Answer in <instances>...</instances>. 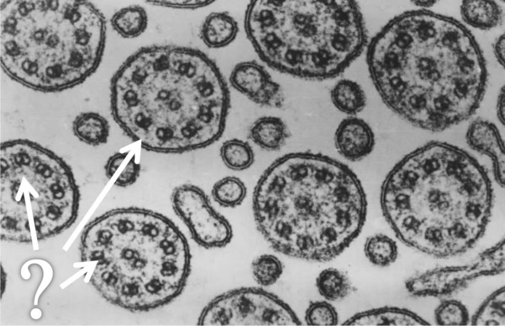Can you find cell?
<instances>
[{
	"label": "cell",
	"instance_id": "cell-1",
	"mask_svg": "<svg viewBox=\"0 0 505 326\" xmlns=\"http://www.w3.org/2000/svg\"><path fill=\"white\" fill-rule=\"evenodd\" d=\"M366 63L384 104L421 129L441 132L471 117L485 93V59L457 19L427 9L391 19L367 44Z\"/></svg>",
	"mask_w": 505,
	"mask_h": 326
},
{
	"label": "cell",
	"instance_id": "cell-2",
	"mask_svg": "<svg viewBox=\"0 0 505 326\" xmlns=\"http://www.w3.org/2000/svg\"><path fill=\"white\" fill-rule=\"evenodd\" d=\"M112 117L148 151L180 154L217 141L231 98L216 62L201 50L176 44L143 46L129 56L110 85Z\"/></svg>",
	"mask_w": 505,
	"mask_h": 326
},
{
	"label": "cell",
	"instance_id": "cell-3",
	"mask_svg": "<svg viewBox=\"0 0 505 326\" xmlns=\"http://www.w3.org/2000/svg\"><path fill=\"white\" fill-rule=\"evenodd\" d=\"M256 227L275 252L326 262L342 254L365 223L362 183L344 163L320 153L290 152L276 159L253 189Z\"/></svg>",
	"mask_w": 505,
	"mask_h": 326
},
{
	"label": "cell",
	"instance_id": "cell-4",
	"mask_svg": "<svg viewBox=\"0 0 505 326\" xmlns=\"http://www.w3.org/2000/svg\"><path fill=\"white\" fill-rule=\"evenodd\" d=\"M492 181L468 152L433 141L405 155L380 190L383 215L406 245L438 258L461 255L482 237L492 215Z\"/></svg>",
	"mask_w": 505,
	"mask_h": 326
},
{
	"label": "cell",
	"instance_id": "cell-5",
	"mask_svg": "<svg viewBox=\"0 0 505 326\" xmlns=\"http://www.w3.org/2000/svg\"><path fill=\"white\" fill-rule=\"evenodd\" d=\"M81 261H97L90 281L108 301L129 310L163 305L182 290L190 254L167 217L145 208L108 211L85 226Z\"/></svg>",
	"mask_w": 505,
	"mask_h": 326
},
{
	"label": "cell",
	"instance_id": "cell-6",
	"mask_svg": "<svg viewBox=\"0 0 505 326\" xmlns=\"http://www.w3.org/2000/svg\"><path fill=\"white\" fill-rule=\"evenodd\" d=\"M104 16L84 0H7L1 5V62L15 81L42 92L64 90L99 66Z\"/></svg>",
	"mask_w": 505,
	"mask_h": 326
},
{
	"label": "cell",
	"instance_id": "cell-7",
	"mask_svg": "<svg viewBox=\"0 0 505 326\" xmlns=\"http://www.w3.org/2000/svg\"><path fill=\"white\" fill-rule=\"evenodd\" d=\"M246 36L271 69L296 78L323 81L341 74L368 43L356 0H251Z\"/></svg>",
	"mask_w": 505,
	"mask_h": 326
},
{
	"label": "cell",
	"instance_id": "cell-8",
	"mask_svg": "<svg viewBox=\"0 0 505 326\" xmlns=\"http://www.w3.org/2000/svg\"><path fill=\"white\" fill-rule=\"evenodd\" d=\"M0 237L32 244L69 228L80 193L70 166L53 151L28 139L0 145Z\"/></svg>",
	"mask_w": 505,
	"mask_h": 326
},
{
	"label": "cell",
	"instance_id": "cell-9",
	"mask_svg": "<svg viewBox=\"0 0 505 326\" xmlns=\"http://www.w3.org/2000/svg\"><path fill=\"white\" fill-rule=\"evenodd\" d=\"M292 308L262 288L242 287L214 297L204 308L200 326H301Z\"/></svg>",
	"mask_w": 505,
	"mask_h": 326
},
{
	"label": "cell",
	"instance_id": "cell-10",
	"mask_svg": "<svg viewBox=\"0 0 505 326\" xmlns=\"http://www.w3.org/2000/svg\"><path fill=\"white\" fill-rule=\"evenodd\" d=\"M505 239L479 253L464 264L439 266L418 272L405 282L408 292L416 297L450 298L482 277L505 270Z\"/></svg>",
	"mask_w": 505,
	"mask_h": 326
},
{
	"label": "cell",
	"instance_id": "cell-11",
	"mask_svg": "<svg viewBox=\"0 0 505 326\" xmlns=\"http://www.w3.org/2000/svg\"><path fill=\"white\" fill-rule=\"evenodd\" d=\"M171 201L175 212L199 245L207 249H220L230 243L233 236L231 225L213 207L208 195L199 186L191 183L176 186Z\"/></svg>",
	"mask_w": 505,
	"mask_h": 326
},
{
	"label": "cell",
	"instance_id": "cell-12",
	"mask_svg": "<svg viewBox=\"0 0 505 326\" xmlns=\"http://www.w3.org/2000/svg\"><path fill=\"white\" fill-rule=\"evenodd\" d=\"M229 82L236 91L257 105L280 109L284 105V94L280 85L255 61L237 64L230 74Z\"/></svg>",
	"mask_w": 505,
	"mask_h": 326
},
{
	"label": "cell",
	"instance_id": "cell-13",
	"mask_svg": "<svg viewBox=\"0 0 505 326\" xmlns=\"http://www.w3.org/2000/svg\"><path fill=\"white\" fill-rule=\"evenodd\" d=\"M334 143L338 152L351 162L361 161L373 150L375 137L370 126L356 116L344 118L334 134Z\"/></svg>",
	"mask_w": 505,
	"mask_h": 326
},
{
	"label": "cell",
	"instance_id": "cell-14",
	"mask_svg": "<svg viewBox=\"0 0 505 326\" xmlns=\"http://www.w3.org/2000/svg\"><path fill=\"white\" fill-rule=\"evenodd\" d=\"M466 140L474 150L487 156L491 160L495 180L505 185V143L497 127L488 120L477 118L469 125Z\"/></svg>",
	"mask_w": 505,
	"mask_h": 326
},
{
	"label": "cell",
	"instance_id": "cell-15",
	"mask_svg": "<svg viewBox=\"0 0 505 326\" xmlns=\"http://www.w3.org/2000/svg\"><path fill=\"white\" fill-rule=\"evenodd\" d=\"M342 326H430L414 312L404 308L385 306L356 313Z\"/></svg>",
	"mask_w": 505,
	"mask_h": 326
},
{
	"label": "cell",
	"instance_id": "cell-16",
	"mask_svg": "<svg viewBox=\"0 0 505 326\" xmlns=\"http://www.w3.org/2000/svg\"><path fill=\"white\" fill-rule=\"evenodd\" d=\"M238 31L237 22L228 12H213L204 20L200 29V37L208 47L219 49L232 43Z\"/></svg>",
	"mask_w": 505,
	"mask_h": 326
},
{
	"label": "cell",
	"instance_id": "cell-17",
	"mask_svg": "<svg viewBox=\"0 0 505 326\" xmlns=\"http://www.w3.org/2000/svg\"><path fill=\"white\" fill-rule=\"evenodd\" d=\"M290 136L284 120L275 116H263L254 121L249 130V137L255 145L267 151H277Z\"/></svg>",
	"mask_w": 505,
	"mask_h": 326
},
{
	"label": "cell",
	"instance_id": "cell-18",
	"mask_svg": "<svg viewBox=\"0 0 505 326\" xmlns=\"http://www.w3.org/2000/svg\"><path fill=\"white\" fill-rule=\"evenodd\" d=\"M460 13L464 22L470 27L488 31L501 25L503 21V10L494 0H463Z\"/></svg>",
	"mask_w": 505,
	"mask_h": 326
},
{
	"label": "cell",
	"instance_id": "cell-19",
	"mask_svg": "<svg viewBox=\"0 0 505 326\" xmlns=\"http://www.w3.org/2000/svg\"><path fill=\"white\" fill-rule=\"evenodd\" d=\"M330 97L334 106L348 116H356L366 104V96L361 86L349 79L337 81L330 91Z\"/></svg>",
	"mask_w": 505,
	"mask_h": 326
},
{
	"label": "cell",
	"instance_id": "cell-20",
	"mask_svg": "<svg viewBox=\"0 0 505 326\" xmlns=\"http://www.w3.org/2000/svg\"><path fill=\"white\" fill-rule=\"evenodd\" d=\"M75 136L82 142L93 146L106 143L109 135L110 126L108 120L94 112H82L72 123Z\"/></svg>",
	"mask_w": 505,
	"mask_h": 326
},
{
	"label": "cell",
	"instance_id": "cell-21",
	"mask_svg": "<svg viewBox=\"0 0 505 326\" xmlns=\"http://www.w3.org/2000/svg\"><path fill=\"white\" fill-rule=\"evenodd\" d=\"M141 169L136 153L131 151L115 153L108 158L105 166L107 177L113 179L114 185L122 187L136 182Z\"/></svg>",
	"mask_w": 505,
	"mask_h": 326
},
{
	"label": "cell",
	"instance_id": "cell-22",
	"mask_svg": "<svg viewBox=\"0 0 505 326\" xmlns=\"http://www.w3.org/2000/svg\"><path fill=\"white\" fill-rule=\"evenodd\" d=\"M110 22L113 29L122 37L133 38L144 32L148 25V17L144 7L130 5L115 12Z\"/></svg>",
	"mask_w": 505,
	"mask_h": 326
},
{
	"label": "cell",
	"instance_id": "cell-23",
	"mask_svg": "<svg viewBox=\"0 0 505 326\" xmlns=\"http://www.w3.org/2000/svg\"><path fill=\"white\" fill-rule=\"evenodd\" d=\"M471 326L505 325V287L489 295L470 319Z\"/></svg>",
	"mask_w": 505,
	"mask_h": 326
},
{
	"label": "cell",
	"instance_id": "cell-24",
	"mask_svg": "<svg viewBox=\"0 0 505 326\" xmlns=\"http://www.w3.org/2000/svg\"><path fill=\"white\" fill-rule=\"evenodd\" d=\"M316 286L322 296L331 301L345 298L352 291L349 278L344 272L334 268L322 270L316 279Z\"/></svg>",
	"mask_w": 505,
	"mask_h": 326
},
{
	"label": "cell",
	"instance_id": "cell-25",
	"mask_svg": "<svg viewBox=\"0 0 505 326\" xmlns=\"http://www.w3.org/2000/svg\"><path fill=\"white\" fill-rule=\"evenodd\" d=\"M364 252L372 264L385 267L395 262L398 255V248L395 240L385 234L378 233L366 239Z\"/></svg>",
	"mask_w": 505,
	"mask_h": 326
},
{
	"label": "cell",
	"instance_id": "cell-26",
	"mask_svg": "<svg viewBox=\"0 0 505 326\" xmlns=\"http://www.w3.org/2000/svg\"><path fill=\"white\" fill-rule=\"evenodd\" d=\"M219 153L224 165L233 171L246 170L254 161V152L250 145L236 138L224 141L220 146Z\"/></svg>",
	"mask_w": 505,
	"mask_h": 326
},
{
	"label": "cell",
	"instance_id": "cell-27",
	"mask_svg": "<svg viewBox=\"0 0 505 326\" xmlns=\"http://www.w3.org/2000/svg\"><path fill=\"white\" fill-rule=\"evenodd\" d=\"M211 194L214 201L220 206L233 208L243 202L247 195V187L240 178L226 176L214 184Z\"/></svg>",
	"mask_w": 505,
	"mask_h": 326
},
{
	"label": "cell",
	"instance_id": "cell-28",
	"mask_svg": "<svg viewBox=\"0 0 505 326\" xmlns=\"http://www.w3.org/2000/svg\"><path fill=\"white\" fill-rule=\"evenodd\" d=\"M438 326H467L470 322L468 309L461 301L450 298L442 299L434 311Z\"/></svg>",
	"mask_w": 505,
	"mask_h": 326
},
{
	"label": "cell",
	"instance_id": "cell-29",
	"mask_svg": "<svg viewBox=\"0 0 505 326\" xmlns=\"http://www.w3.org/2000/svg\"><path fill=\"white\" fill-rule=\"evenodd\" d=\"M251 270L258 285L268 287L275 284L280 278L283 273V265L276 256L263 254L252 261Z\"/></svg>",
	"mask_w": 505,
	"mask_h": 326
},
{
	"label": "cell",
	"instance_id": "cell-30",
	"mask_svg": "<svg viewBox=\"0 0 505 326\" xmlns=\"http://www.w3.org/2000/svg\"><path fill=\"white\" fill-rule=\"evenodd\" d=\"M304 320L308 326H336L338 324L336 309L325 301H311L305 311Z\"/></svg>",
	"mask_w": 505,
	"mask_h": 326
},
{
	"label": "cell",
	"instance_id": "cell-31",
	"mask_svg": "<svg viewBox=\"0 0 505 326\" xmlns=\"http://www.w3.org/2000/svg\"><path fill=\"white\" fill-rule=\"evenodd\" d=\"M148 3L167 8L195 10L209 6L215 0H148Z\"/></svg>",
	"mask_w": 505,
	"mask_h": 326
},
{
	"label": "cell",
	"instance_id": "cell-32",
	"mask_svg": "<svg viewBox=\"0 0 505 326\" xmlns=\"http://www.w3.org/2000/svg\"><path fill=\"white\" fill-rule=\"evenodd\" d=\"M32 263L38 264L43 269V276L41 283L37 289L35 296V305L38 304V300L42 291L46 288L51 282L53 277V270L51 265L46 261L41 259H33L27 261L23 265L26 267Z\"/></svg>",
	"mask_w": 505,
	"mask_h": 326
},
{
	"label": "cell",
	"instance_id": "cell-33",
	"mask_svg": "<svg viewBox=\"0 0 505 326\" xmlns=\"http://www.w3.org/2000/svg\"><path fill=\"white\" fill-rule=\"evenodd\" d=\"M493 52L499 64L505 68V36L504 34L500 35L495 41L493 44Z\"/></svg>",
	"mask_w": 505,
	"mask_h": 326
},
{
	"label": "cell",
	"instance_id": "cell-34",
	"mask_svg": "<svg viewBox=\"0 0 505 326\" xmlns=\"http://www.w3.org/2000/svg\"><path fill=\"white\" fill-rule=\"evenodd\" d=\"M505 91L504 86L501 88L497 98L496 111L498 119L504 125L505 115Z\"/></svg>",
	"mask_w": 505,
	"mask_h": 326
},
{
	"label": "cell",
	"instance_id": "cell-35",
	"mask_svg": "<svg viewBox=\"0 0 505 326\" xmlns=\"http://www.w3.org/2000/svg\"><path fill=\"white\" fill-rule=\"evenodd\" d=\"M411 1L421 9H427L433 7L437 2L436 0H412Z\"/></svg>",
	"mask_w": 505,
	"mask_h": 326
},
{
	"label": "cell",
	"instance_id": "cell-36",
	"mask_svg": "<svg viewBox=\"0 0 505 326\" xmlns=\"http://www.w3.org/2000/svg\"><path fill=\"white\" fill-rule=\"evenodd\" d=\"M6 276H7V275L5 273L4 271L3 270L2 266L1 264V282H0V284H2V283H3V285L2 287H1V298H2V295L3 292V290L4 291L5 289L6 282Z\"/></svg>",
	"mask_w": 505,
	"mask_h": 326
},
{
	"label": "cell",
	"instance_id": "cell-37",
	"mask_svg": "<svg viewBox=\"0 0 505 326\" xmlns=\"http://www.w3.org/2000/svg\"><path fill=\"white\" fill-rule=\"evenodd\" d=\"M31 317L35 320L39 319L42 315L41 310L38 308H34L30 313Z\"/></svg>",
	"mask_w": 505,
	"mask_h": 326
}]
</instances>
